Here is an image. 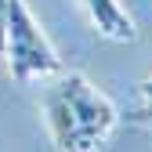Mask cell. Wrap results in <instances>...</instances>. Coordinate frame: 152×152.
<instances>
[{"mask_svg":"<svg viewBox=\"0 0 152 152\" xmlns=\"http://www.w3.org/2000/svg\"><path fill=\"white\" fill-rule=\"evenodd\" d=\"M141 91H145V98H148V102H152V76H148V80H145V83H141Z\"/></svg>","mask_w":152,"mask_h":152,"instance_id":"8992f818","label":"cell"},{"mask_svg":"<svg viewBox=\"0 0 152 152\" xmlns=\"http://www.w3.org/2000/svg\"><path fill=\"white\" fill-rule=\"evenodd\" d=\"M7 44V0H0V54H4Z\"/></svg>","mask_w":152,"mask_h":152,"instance_id":"277c9868","label":"cell"},{"mask_svg":"<svg viewBox=\"0 0 152 152\" xmlns=\"http://www.w3.org/2000/svg\"><path fill=\"white\" fill-rule=\"evenodd\" d=\"M130 120H141V123H152V102H148V109H138V112H130Z\"/></svg>","mask_w":152,"mask_h":152,"instance_id":"5b68a950","label":"cell"},{"mask_svg":"<svg viewBox=\"0 0 152 152\" xmlns=\"http://www.w3.org/2000/svg\"><path fill=\"white\" fill-rule=\"evenodd\" d=\"M54 91L62 94V102L69 105V116H72V148H94L116 123L112 102L76 72H69Z\"/></svg>","mask_w":152,"mask_h":152,"instance_id":"7a4b0ae2","label":"cell"},{"mask_svg":"<svg viewBox=\"0 0 152 152\" xmlns=\"http://www.w3.org/2000/svg\"><path fill=\"white\" fill-rule=\"evenodd\" d=\"M4 58H7V69H11L15 80H29V76H44V72H62V58L44 40V33L33 22L26 0H7Z\"/></svg>","mask_w":152,"mask_h":152,"instance_id":"6da1fadb","label":"cell"},{"mask_svg":"<svg viewBox=\"0 0 152 152\" xmlns=\"http://www.w3.org/2000/svg\"><path fill=\"white\" fill-rule=\"evenodd\" d=\"M83 7L94 18L98 33L116 36V40H134V22H130V15L116 4V0H83Z\"/></svg>","mask_w":152,"mask_h":152,"instance_id":"3957f363","label":"cell"}]
</instances>
